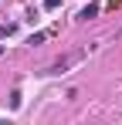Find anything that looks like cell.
Listing matches in <instances>:
<instances>
[{
	"label": "cell",
	"instance_id": "5b68a950",
	"mask_svg": "<svg viewBox=\"0 0 122 125\" xmlns=\"http://www.w3.org/2000/svg\"><path fill=\"white\" fill-rule=\"evenodd\" d=\"M44 37H48V34H31V37H27V44H44Z\"/></svg>",
	"mask_w": 122,
	"mask_h": 125
},
{
	"label": "cell",
	"instance_id": "8992f818",
	"mask_svg": "<svg viewBox=\"0 0 122 125\" xmlns=\"http://www.w3.org/2000/svg\"><path fill=\"white\" fill-rule=\"evenodd\" d=\"M61 7V0H44V10H58Z\"/></svg>",
	"mask_w": 122,
	"mask_h": 125
},
{
	"label": "cell",
	"instance_id": "3957f363",
	"mask_svg": "<svg viewBox=\"0 0 122 125\" xmlns=\"http://www.w3.org/2000/svg\"><path fill=\"white\" fill-rule=\"evenodd\" d=\"M20 102H24V98H20V88H14V91H10V108L17 112V108H20Z\"/></svg>",
	"mask_w": 122,
	"mask_h": 125
},
{
	"label": "cell",
	"instance_id": "52a82bcc",
	"mask_svg": "<svg viewBox=\"0 0 122 125\" xmlns=\"http://www.w3.org/2000/svg\"><path fill=\"white\" fill-rule=\"evenodd\" d=\"M0 54H3V47H0Z\"/></svg>",
	"mask_w": 122,
	"mask_h": 125
},
{
	"label": "cell",
	"instance_id": "6da1fadb",
	"mask_svg": "<svg viewBox=\"0 0 122 125\" xmlns=\"http://www.w3.org/2000/svg\"><path fill=\"white\" fill-rule=\"evenodd\" d=\"M88 54H92V47H81V51H75V54H64V58H61V61H54L48 71H44V74H64L71 64H78L81 58H88Z\"/></svg>",
	"mask_w": 122,
	"mask_h": 125
},
{
	"label": "cell",
	"instance_id": "277c9868",
	"mask_svg": "<svg viewBox=\"0 0 122 125\" xmlns=\"http://www.w3.org/2000/svg\"><path fill=\"white\" fill-rule=\"evenodd\" d=\"M14 31H17V27H14V24H0V37H10V34H14Z\"/></svg>",
	"mask_w": 122,
	"mask_h": 125
},
{
	"label": "cell",
	"instance_id": "7a4b0ae2",
	"mask_svg": "<svg viewBox=\"0 0 122 125\" xmlns=\"http://www.w3.org/2000/svg\"><path fill=\"white\" fill-rule=\"evenodd\" d=\"M98 3H88V7H81V14H78V21H92V17H98Z\"/></svg>",
	"mask_w": 122,
	"mask_h": 125
}]
</instances>
